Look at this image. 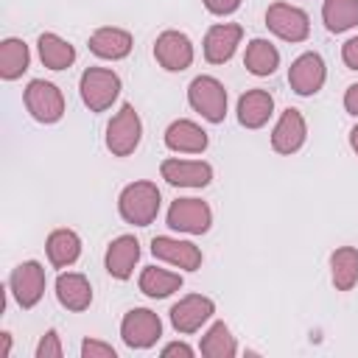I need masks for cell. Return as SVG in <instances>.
Returning <instances> with one entry per match:
<instances>
[{"label":"cell","mask_w":358,"mask_h":358,"mask_svg":"<svg viewBox=\"0 0 358 358\" xmlns=\"http://www.w3.org/2000/svg\"><path fill=\"white\" fill-rule=\"evenodd\" d=\"M159 204H162V193L148 179L129 182L120 190V196H117V213L131 227H148V224H154L157 215H159Z\"/></svg>","instance_id":"1"},{"label":"cell","mask_w":358,"mask_h":358,"mask_svg":"<svg viewBox=\"0 0 358 358\" xmlns=\"http://www.w3.org/2000/svg\"><path fill=\"white\" fill-rule=\"evenodd\" d=\"M120 90H123L120 76L109 67H87L78 78V92L90 112L112 109V103L120 98Z\"/></svg>","instance_id":"2"},{"label":"cell","mask_w":358,"mask_h":358,"mask_svg":"<svg viewBox=\"0 0 358 358\" xmlns=\"http://www.w3.org/2000/svg\"><path fill=\"white\" fill-rule=\"evenodd\" d=\"M227 87L215 76H196L187 84V103L207 123H224L227 117Z\"/></svg>","instance_id":"3"},{"label":"cell","mask_w":358,"mask_h":358,"mask_svg":"<svg viewBox=\"0 0 358 358\" xmlns=\"http://www.w3.org/2000/svg\"><path fill=\"white\" fill-rule=\"evenodd\" d=\"M22 101H25V109L28 115L36 120V123H59L67 112V103H64V95L62 90L53 84V81H45V78H34L28 81L25 92H22Z\"/></svg>","instance_id":"4"},{"label":"cell","mask_w":358,"mask_h":358,"mask_svg":"<svg viewBox=\"0 0 358 358\" xmlns=\"http://www.w3.org/2000/svg\"><path fill=\"white\" fill-rule=\"evenodd\" d=\"M103 140H106V148L112 151V157H129L137 151V145L143 140V120L131 103H123L112 115V120L106 123Z\"/></svg>","instance_id":"5"},{"label":"cell","mask_w":358,"mask_h":358,"mask_svg":"<svg viewBox=\"0 0 358 358\" xmlns=\"http://www.w3.org/2000/svg\"><path fill=\"white\" fill-rule=\"evenodd\" d=\"M45 285H48V277H45V266L39 260H25L11 268L8 294L14 296V302L22 310H31L39 305V299L45 296Z\"/></svg>","instance_id":"6"},{"label":"cell","mask_w":358,"mask_h":358,"mask_svg":"<svg viewBox=\"0 0 358 358\" xmlns=\"http://www.w3.org/2000/svg\"><path fill=\"white\" fill-rule=\"evenodd\" d=\"M120 338L129 350H151L162 338V319L151 308H131L120 319Z\"/></svg>","instance_id":"7"},{"label":"cell","mask_w":358,"mask_h":358,"mask_svg":"<svg viewBox=\"0 0 358 358\" xmlns=\"http://www.w3.org/2000/svg\"><path fill=\"white\" fill-rule=\"evenodd\" d=\"M165 221H168V227L173 232H182V235H204L213 227V210H210L207 201L187 196V199L171 201Z\"/></svg>","instance_id":"8"},{"label":"cell","mask_w":358,"mask_h":358,"mask_svg":"<svg viewBox=\"0 0 358 358\" xmlns=\"http://www.w3.org/2000/svg\"><path fill=\"white\" fill-rule=\"evenodd\" d=\"M266 28L282 42H305L310 36V17L291 3H271L266 8Z\"/></svg>","instance_id":"9"},{"label":"cell","mask_w":358,"mask_h":358,"mask_svg":"<svg viewBox=\"0 0 358 358\" xmlns=\"http://www.w3.org/2000/svg\"><path fill=\"white\" fill-rule=\"evenodd\" d=\"M154 59H157V64L162 70L182 73V70H187L193 64L196 50H193V42H190V36L185 31L168 28L154 39Z\"/></svg>","instance_id":"10"},{"label":"cell","mask_w":358,"mask_h":358,"mask_svg":"<svg viewBox=\"0 0 358 358\" xmlns=\"http://www.w3.org/2000/svg\"><path fill=\"white\" fill-rule=\"evenodd\" d=\"M324 81H327V64H324V59H322L316 50L299 53V56L291 62V67H288V84H291V90H294L296 95H302V98L316 95V92L324 87Z\"/></svg>","instance_id":"11"},{"label":"cell","mask_w":358,"mask_h":358,"mask_svg":"<svg viewBox=\"0 0 358 358\" xmlns=\"http://www.w3.org/2000/svg\"><path fill=\"white\" fill-rule=\"evenodd\" d=\"M213 313H215V302L210 296H204V294H187V296H182L179 302L171 305V313L168 316H171V324H173L176 333L190 336V333L201 330L213 319Z\"/></svg>","instance_id":"12"},{"label":"cell","mask_w":358,"mask_h":358,"mask_svg":"<svg viewBox=\"0 0 358 358\" xmlns=\"http://www.w3.org/2000/svg\"><path fill=\"white\" fill-rule=\"evenodd\" d=\"M151 255L179 271H199L204 263V255L193 241L171 238V235H157L151 241Z\"/></svg>","instance_id":"13"},{"label":"cell","mask_w":358,"mask_h":358,"mask_svg":"<svg viewBox=\"0 0 358 358\" xmlns=\"http://www.w3.org/2000/svg\"><path fill=\"white\" fill-rule=\"evenodd\" d=\"M159 176L173 185V187H207L213 182V165L204 159H179V157H168L159 165Z\"/></svg>","instance_id":"14"},{"label":"cell","mask_w":358,"mask_h":358,"mask_svg":"<svg viewBox=\"0 0 358 358\" xmlns=\"http://www.w3.org/2000/svg\"><path fill=\"white\" fill-rule=\"evenodd\" d=\"M308 140V123H305V115L294 106L282 109V115L277 117L274 129H271V148L282 157H291L296 154Z\"/></svg>","instance_id":"15"},{"label":"cell","mask_w":358,"mask_h":358,"mask_svg":"<svg viewBox=\"0 0 358 358\" xmlns=\"http://www.w3.org/2000/svg\"><path fill=\"white\" fill-rule=\"evenodd\" d=\"M243 39V28L238 22H215L207 28L201 50H204V62L207 64H224L235 56L238 45Z\"/></svg>","instance_id":"16"},{"label":"cell","mask_w":358,"mask_h":358,"mask_svg":"<svg viewBox=\"0 0 358 358\" xmlns=\"http://www.w3.org/2000/svg\"><path fill=\"white\" fill-rule=\"evenodd\" d=\"M162 140H165V148L173 151V154H204L207 145H210L207 131L190 117L171 120L165 134H162Z\"/></svg>","instance_id":"17"},{"label":"cell","mask_w":358,"mask_h":358,"mask_svg":"<svg viewBox=\"0 0 358 358\" xmlns=\"http://www.w3.org/2000/svg\"><path fill=\"white\" fill-rule=\"evenodd\" d=\"M140 260V241L134 235H117L115 241H109L106 255H103V268L109 277L115 280H129L134 274V266Z\"/></svg>","instance_id":"18"},{"label":"cell","mask_w":358,"mask_h":358,"mask_svg":"<svg viewBox=\"0 0 358 358\" xmlns=\"http://www.w3.org/2000/svg\"><path fill=\"white\" fill-rule=\"evenodd\" d=\"M90 45V53H95L98 59H106V62H120L131 53L134 48V39L126 28H117V25H103L98 31L90 34L87 39Z\"/></svg>","instance_id":"19"},{"label":"cell","mask_w":358,"mask_h":358,"mask_svg":"<svg viewBox=\"0 0 358 358\" xmlns=\"http://www.w3.org/2000/svg\"><path fill=\"white\" fill-rule=\"evenodd\" d=\"M235 115H238V123L243 129H263L271 115H274V98L268 90H246L241 98H238V106H235Z\"/></svg>","instance_id":"20"},{"label":"cell","mask_w":358,"mask_h":358,"mask_svg":"<svg viewBox=\"0 0 358 358\" xmlns=\"http://www.w3.org/2000/svg\"><path fill=\"white\" fill-rule=\"evenodd\" d=\"M53 288H56L59 305L73 310V313H81V310H87L92 305V285L81 271H62L56 277Z\"/></svg>","instance_id":"21"},{"label":"cell","mask_w":358,"mask_h":358,"mask_svg":"<svg viewBox=\"0 0 358 358\" xmlns=\"http://www.w3.org/2000/svg\"><path fill=\"white\" fill-rule=\"evenodd\" d=\"M45 255L53 268H70L81 257V238L76 229H53L45 241Z\"/></svg>","instance_id":"22"},{"label":"cell","mask_w":358,"mask_h":358,"mask_svg":"<svg viewBox=\"0 0 358 358\" xmlns=\"http://www.w3.org/2000/svg\"><path fill=\"white\" fill-rule=\"evenodd\" d=\"M36 53H39V62H42L48 70H67V67H73V62H76V48H73L67 39H62L59 34H53V31L39 34V39H36Z\"/></svg>","instance_id":"23"},{"label":"cell","mask_w":358,"mask_h":358,"mask_svg":"<svg viewBox=\"0 0 358 358\" xmlns=\"http://www.w3.org/2000/svg\"><path fill=\"white\" fill-rule=\"evenodd\" d=\"M31 67V48L20 36H6L0 42V78L17 81Z\"/></svg>","instance_id":"24"},{"label":"cell","mask_w":358,"mask_h":358,"mask_svg":"<svg viewBox=\"0 0 358 358\" xmlns=\"http://www.w3.org/2000/svg\"><path fill=\"white\" fill-rule=\"evenodd\" d=\"M182 274L179 271H168L159 266H145L137 277V288L148 296V299H165L171 294H176L182 288Z\"/></svg>","instance_id":"25"},{"label":"cell","mask_w":358,"mask_h":358,"mask_svg":"<svg viewBox=\"0 0 358 358\" xmlns=\"http://www.w3.org/2000/svg\"><path fill=\"white\" fill-rule=\"evenodd\" d=\"M330 280L336 291H352L358 285V249L338 246L330 252Z\"/></svg>","instance_id":"26"},{"label":"cell","mask_w":358,"mask_h":358,"mask_svg":"<svg viewBox=\"0 0 358 358\" xmlns=\"http://www.w3.org/2000/svg\"><path fill=\"white\" fill-rule=\"evenodd\" d=\"M243 67L257 76V78H266L271 76L277 67H280V50L263 39V36H255L249 45H246V53H243Z\"/></svg>","instance_id":"27"},{"label":"cell","mask_w":358,"mask_h":358,"mask_svg":"<svg viewBox=\"0 0 358 358\" xmlns=\"http://www.w3.org/2000/svg\"><path fill=\"white\" fill-rule=\"evenodd\" d=\"M199 352L207 355V358H232V355H238V341H235L229 324L227 322H213L204 330L201 341H199Z\"/></svg>","instance_id":"28"},{"label":"cell","mask_w":358,"mask_h":358,"mask_svg":"<svg viewBox=\"0 0 358 358\" xmlns=\"http://www.w3.org/2000/svg\"><path fill=\"white\" fill-rule=\"evenodd\" d=\"M322 22L330 34H344L358 25V0H324Z\"/></svg>","instance_id":"29"},{"label":"cell","mask_w":358,"mask_h":358,"mask_svg":"<svg viewBox=\"0 0 358 358\" xmlns=\"http://www.w3.org/2000/svg\"><path fill=\"white\" fill-rule=\"evenodd\" d=\"M36 358H62L64 355V347H62V338H59V333L50 327L42 338H39V344H36V352H34Z\"/></svg>","instance_id":"30"},{"label":"cell","mask_w":358,"mask_h":358,"mask_svg":"<svg viewBox=\"0 0 358 358\" xmlns=\"http://www.w3.org/2000/svg\"><path fill=\"white\" fill-rule=\"evenodd\" d=\"M81 358H117V350L101 338H84L81 341Z\"/></svg>","instance_id":"31"},{"label":"cell","mask_w":358,"mask_h":358,"mask_svg":"<svg viewBox=\"0 0 358 358\" xmlns=\"http://www.w3.org/2000/svg\"><path fill=\"white\" fill-rule=\"evenodd\" d=\"M243 0H204V8L213 14V17H229L241 8Z\"/></svg>","instance_id":"32"},{"label":"cell","mask_w":358,"mask_h":358,"mask_svg":"<svg viewBox=\"0 0 358 358\" xmlns=\"http://www.w3.org/2000/svg\"><path fill=\"white\" fill-rule=\"evenodd\" d=\"M341 62H344L350 70H358V34L350 36V39L341 45Z\"/></svg>","instance_id":"33"},{"label":"cell","mask_w":358,"mask_h":358,"mask_svg":"<svg viewBox=\"0 0 358 358\" xmlns=\"http://www.w3.org/2000/svg\"><path fill=\"white\" fill-rule=\"evenodd\" d=\"M196 350L187 344V341H171V344H165L162 347V355L168 358V355H182V358H190Z\"/></svg>","instance_id":"34"},{"label":"cell","mask_w":358,"mask_h":358,"mask_svg":"<svg viewBox=\"0 0 358 358\" xmlns=\"http://www.w3.org/2000/svg\"><path fill=\"white\" fill-rule=\"evenodd\" d=\"M344 109H347V115L358 117V81L344 90Z\"/></svg>","instance_id":"35"},{"label":"cell","mask_w":358,"mask_h":358,"mask_svg":"<svg viewBox=\"0 0 358 358\" xmlns=\"http://www.w3.org/2000/svg\"><path fill=\"white\" fill-rule=\"evenodd\" d=\"M11 355V333L3 330L0 333V358H8Z\"/></svg>","instance_id":"36"},{"label":"cell","mask_w":358,"mask_h":358,"mask_svg":"<svg viewBox=\"0 0 358 358\" xmlns=\"http://www.w3.org/2000/svg\"><path fill=\"white\" fill-rule=\"evenodd\" d=\"M350 148L355 151V157H358V123L350 129Z\"/></svg>","instance_id":"37"}]
</instances>
